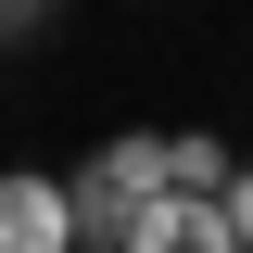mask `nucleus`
<instances>
[{
    "label": "nucleus",
    "mask_w": 253,
    "mask_h": 253,
    "mask_svg": "<svg viewBox=\"0 0 253 253\" xmlns=\"http://www.w3.org/2000/svg\"><path fill=\"white\" fill-rule=\"evenodd\" d=\"M63 203H76V253H126V228L165 203V139H152V126L101 139V152L63 177Z\"/></svg>",
    "instance_id": "f257e3e1"
},
{
    "label": "nucleus",
    "mask_w": 253,
    "mask_h": 253,
    "mask_svg": "<svg viewBox=\"0 0 253 253\" xmlns=\"http://www.w3.org/2000/svg\"><path fill=\"white\" fill-rule=\"evenodd\" d=\"M0 253H76V203H63V177H38V165L0 177Z\"/></svg>",
    "instance_id": "f03ea898"
},
{
    "label": "nucleus",
    "mask_w": 253,
    "mask_h": 253,
    "mask_svg": "<svg viewBox=\"0 0 253 253\" xmlns=\"http://www.w3.org/2000/svg\"><path fill=\"white\" fill-rule=\"evenodd\" d=\"M165 139V203H228V139L215 126H152Z\"/></svg>",
    "instance_id": "7ed1b4c3"
},
{
    "label": "nucleus",
    "mask_w": 253,
    "mask_h": 253,
    "mask_svg": "<svg viewBox=\"0 0 253 253\" xmlns=\"http://www.w3.org/2000/svg\"><path fill=\"white\" fill-rule=\"evenodd\" d=\"M126 253H241V241H228V203H152L126 228Z\"/></svg>",
    "instance_id": "20e7f679"
},
{
    "label": "nucleus",
    "mask_w": 253,
    "mask_h": 253,
    "mask_svg": "<svg viewBox=\"0 0 253 253\" xmlns=\"http://www.w3.org/2000/svg\"><path fill=\"white\" fill-rule=\"evenodd\" d=\"M228 241L253 253V165H228Z\"/></svg>",
    "instance_id": "39448f33"
},
{
    "label": "nucleus",
    "mask_w": 253,
    "mask_h": 253,
    "mask_svg": "<svg viewBox=\"0 0 253 253\" xmlns=\"http://www.w3.org/2000/svg\"><path fill=\"white\" fill-rule=\"evenodd\" d=\"M26 26H51V0H0V38H26Z\"/></svg>",
    "instance_id": "423d86ee"
}]
</instances>
